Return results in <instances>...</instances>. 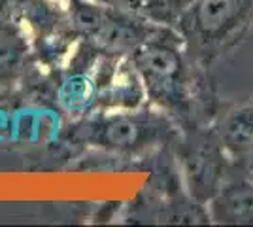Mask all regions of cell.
<instances>
[{
    "label": "cell",
    "mask_w": 253,
    "mask_h": 227,
    "mask_svg": "<svg viewBox=\"0 0 253 227\" xmlns=\"http://www.w3.org/2000/svg\"><path fill=\"white\" fill-rule=\"evenodd\" d=\"M253 25V0H193L176 17L183 42L215 57L242 40Z\"/></svg>",
    "instance_id": "1"
},
{
    "label": "cell",
    "mask_w": 253,
    "mask_h": 227,
    "mask_svg": "<svg viewBox=\"0 0 253 227\" xmlns=\"http://www.w3.org/2000/svg\"><path fill=\"white\" fill-rule=\"evenodd\" d=\"M183 38L170 25H155L128 55L140 74L148 98L161 108H178L185 100Z\"/></svg>",
    "instance_id": "2"
},
{
    "label": "cell",
    "mask_w": 253,
    "mask_h": 227,
    "mask_svg": "<svg viewBox=\"0 0 253 227\" xmlns=\"http://www.w3.org/2000/svg\"><path fill=\"white\" fill-rule=\"evenodd\" d=\"M172 125L163 112L140 106L134 110H102L78 127V138L117 153H138L165 142Z\"/></svg>",
    "instance_id": "3"
},
{
    "label": "cell",
    "mask_w": 253,
    "mask_h": 227,
    "mask_svg": "<svg viewBox=\"0 0 253 227\" xmlns=\"http://www.w3.org/2000/svg\"><path fill=\"white\" fill-rule=\"evenodd\" d=\"M227 151L217 140H201L191 146L183 155V171L189 185L191 195L208 203L213 193L225 182V167H227Z\"/></svg>",
    "instance_id": "4"
},
{
    "label": "cell",
    "mask_w": 253,
    "mask_h": 227,
    "mask_svg": "<svg viewBox=\"0 0 253 227\" xmlns=\"http://www.w3.org/2000/svg\"><path fill=\"white\" fill-rule=\"evenodd\" d=\"M208 218L221 226H253V182L246 176L225 180L208 201Z\"/></svg>",
    "instance_id": "5"
},
{
    "label": "cell",
    "mask_w": 253,
    "mask_h": 227,
    "mask_svg": "<svg viewBox=\"0 0 253 227\" xmlns=\"http://www.w3.org/2000/svg\"><path fill=\"white\" fill-rule=\"evenodd\" d=\"M32 42L19 21H0V86L15 82L29 66Z\"/></svg>",
    "instance_id": "6"
},
{
    "label": "cell",
    "mask_w": 253,
    "mask_h": 227,
    "mask_svg": "<svg viewBox=\"0 0 253 227\" xmlns=\"http://www.w3.org/2000/svg\"><path fill=\"white\" fill-rule=\"evenodd\" d=\"M217 138L231 159H238L253 146V100L232 108L219 125Z\"/></svg>",
    "instance_id": "7"
},
{
    "label": "cell",
    "mask_w": 253,
    "mask_h": 227,
    "mask_svg": "<svg viewBox=\"0 0 253 227\" xmlns=\"http://www.w3.org/2000/svg\"><path fill=\"white\" fill-rule=\"evenodd\" d=\"M98 89L93 78L84 72H72L59 89V100L63 108L72 116H85L98 108Z\"/></svg>",
    "instance_id": "8"
},
{
    "label": "cell",
    "mask_w": 253,
    "mask_h": 227,
    "mask_svg": "<svg viewBox=\"0 0 253 227\" xmlns=\"http://www.w3.org/2000/svg\"><path fill=\"white\" fill-rule=\"evenodd\" d=\"M93 2L132 13L157 25H172L178 17L174 0H93Z\"/></svg>",
    "instance_id": "9"
},
{
    "label": "cell",
    "mask_w": 253,
    "mask_h": 227,
    "mask_svg": "<svg viewBox=\"0 0 253 227\" xmlns=\"http://www.w3.org/2000/svg\"><path fill=\"white\" fill-rule=\"evenodd\" d=\"M189 2H193V0H174V6H176V11H181L183 10V8H185V6H187V4H189Z\"/></svg>",
    "instance_id": "10"
}]
</instances>
